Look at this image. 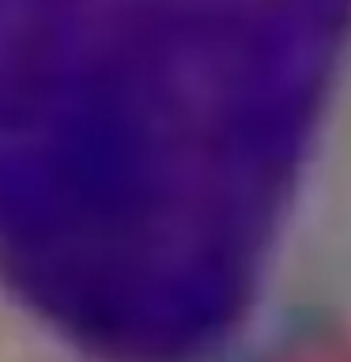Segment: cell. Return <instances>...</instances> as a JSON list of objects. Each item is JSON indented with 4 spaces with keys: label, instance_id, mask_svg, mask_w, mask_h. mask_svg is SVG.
I'll return each instance as SVG.
<instances>
[{
    "label": "cell",
    "instance_id": "cell-1",
    "mask_svg": "<svg viewBox=\"0 0 351 362\" xmlns=\"http://www.w3.org/2000/svg\"><path fill=\"white\" fill-rule=\"evenodd\" d=\"M347 339L351 0H0V362Z\"/></svg>",
    "mask_w": 351,
    "mask_h": 362
}]
</instances>
